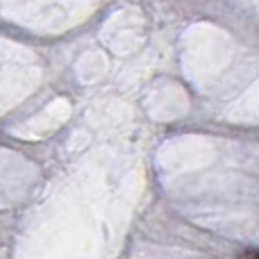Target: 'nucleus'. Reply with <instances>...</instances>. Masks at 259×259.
Instances as JSON below:
<instances>
[{
	"mask_svg": "<svg viewBox=\"0 0 259 259\" xmlns=\"http://www.w3.org/2000/svg\"><path fill=\"white\" fill-rule=\"evenodd\" d=\"M239 259H259V250H255V248H252V250H243L241 255H239Z\"/></svg>",
	"mask_w": 259,
	"mask_h": 259,
	"instance_id": "nucleus-1",
	"label": "nucleus"
}]
</instances>
